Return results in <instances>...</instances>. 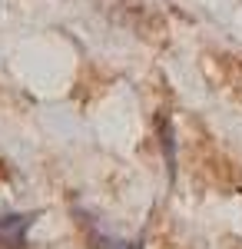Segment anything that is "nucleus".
<instances>
[{"instance_id": "f257e3e1", "label": "nucleus", "mask_w": 242, "mask_h": 249, "mask_svg": "<svg viewBox=\"0 0 242 249\" xmlns=\"http://www.w3.org/2000/svg\"><path fill=\"white\" fill-rule=\"evenodd\" d=\"M30 223L34 216H0V243L7 249H23Z\"/></svg>"}, {"instance_id": "f03ea898", "label": "nucleus", "mask_w": 242, "mask_h": 249, "mask_svg": "<svg viewBox=\"0 0 242 249\" xmlns=\"http://www.w3.org/2000/svg\"><path fill=\"white\" fill-rule=\"evenodd\" d=\"M83 226H86V239H90L93 249H139V243H133V239H116L113 232H106L100 223H93V219H83Z\"/></svg>"}, {"instance_id": "7ed1b4c3", "label": "nucleus", "mask_w": 242, "mask_h": 249, "mask_svg": "<svg viewBox=\"0 0 242 249\" xmlns=\"http://www.w3.org/2000/svg\"><path fill=\"white\" fill-rule=\"evenodd\" d=\"M163 150H166V166L169 176L176 173V133H173V123L163 116Z\"/></svg>"}]
</instances>
